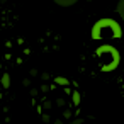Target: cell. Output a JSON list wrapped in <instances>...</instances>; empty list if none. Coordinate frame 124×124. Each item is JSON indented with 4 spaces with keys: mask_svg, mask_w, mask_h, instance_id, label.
I'll return each mask as SVG.
<instances>
[{
    "mask_svg": "<svg viewBox=\"0 0 124 124\" xmlns=\"http://www.w3.org/2000/svg\"><path fill=\"white\" fill-rule=\"evenodd\" d=\"M0 70H2V63H0Z\"/></svg>",
    "mask_w": 124,
    "mask_h": 124,
    "instance_id": "obj_18",
    "label": "cell"
},
{
    "mask_svg": "<svg viewBox=\"0 0 124 124\" xmlns=\"http://www.w3.org/2000/svg\"><path fill=\"white\" fill-rule=\"evenodd\" d=\"M53 124H63V122H61V121H60V119H56V121H54V122H53Z\"/></svg>",
    "mask_w": 124,
    "mask_h": 124,
    "instance_id": "obj_17",
    "label": "cell"
},
{
    "mask_svg": "<svg viewBox=\"0 0 124 124\" xmlns=\"http://www.w3.org/2000/svg\"><path fill=\"white\" fill-rule=\"evenodd\" d=\"M95 56L99 60V66H100L102 71H114L119 66V63H121L119 51L114 46H110V44L99 46L97 51H95Z\"/></svg>",
    "mask_w": 124,
    "mask_h": 124,
    "instance_id": "obj_2",
    "label": "cell"
},
{
    "mask_svg": "<svg viewBox=\"0 0 124 124\" xmlns=\"http://www.w3.org/2000/svg\"><path fill=\"white\" fill-rule=\"evenodd\" d=\"M71 102H73L75 107H80L82 97H80V92H78V90H73V92H71Z\"/></svg>",
    "mask_w": 124,
    "mask_h": 124,
    "instance_id": "obj_6",
    "label": "cell"
},
{
    "mask_svg": "<svg viewBox=\"0 0 124 124\" xmlns=\"http://www.w3.org/2000/svg\"><path fill=\"white\" fill-rule=\"evenodd\" d=\"M63 117H65V119H71V117H73V112L66 109V110H63Z\"/></svg>",
    "mask_w": 124,
    "mask_h": 124,
    "instance_id": "obj_8",
    "label": "cell"
},
{
    "mask_svg": "<svg viewBox=\"0 0 124 124\" xmlns=\"http://www.w3.org/2000/svg\"><path fill=\"white\" fill-rule=\"evenodd\" d=\"M29 75H31V77H38V75H39L38 68H31V70H29Z\"/></svg>",
    "mask_w": 124,
    "mask_h": 124,
    "instance_id": "obj_11",
    "label": "cell"
},
{
    "mask_svg": "<svg viewBox=\"0 0 124 124\" xmlns=\"http://www.w3.org/2000/svg\"><path fill=\"white\" fill-rule=\"evenodd\" d=\"M41 78H43V80H49V73H48V71L41 73Z\"/></svg>",
    "mask_w": 124,
    "mask_h": 124,
    "instance_id": "obj_15",
    "label": "cell"
},
{
    "mask_svg": "<svg viewBox=\"0 0 124 124\" xmlns=\"http://www.w3.org/2000/svg\"><path fill=\"white\" fill-rule=\"evenodd\" d=\"M53 83H56V85H60V87H68V85H70V80H68L66 77L58 75V77L53 78Z\"/></svg>",
    "mask_w": 124,
    "mask_h": 124,
    "instance_id": "obj_3",
    "label": "cell"
},
{
    "mask_svg": "<svg viewBox=\"0 0 124 124\" xmlns=\"http://www.w3.org/2000/svg\"><path fill=\"white\" fill-rule=\"evenodd\" d=\"M70 124H75V122H70Z\"/></svg>",
    "mask_w": 124,
    "mask_h": 124,
    "instance_id": "obj_20",
    "label": "cell"
},
{
    "mask_svg": "<svg viewBox=\"0 0 124 124\" xmlns=\"http://www.w3.org/2000/svg\"><path fill=\"white\" fill-rule=\"evenodd\" d=\"M56 105H58V107H63V105H65V99H63V97H58V99H56Z\"/></svg>",
    "mask_w": 124,
    "mask_h": 124,
    "instance_id": "obj_9",
    "label": "cell"
},
{
    "mask_svg": "<svg viewBox=\"0 0 124 124\" xmlns=\"http://www.w3.org/2000/svg\"><path fill=\"white\" fill-rule=\"evenodd\" d=\"M22 83H24V87H31V78H24Z\"/></svg>",
    "mask_w": 124,
    "mask_h": 124,
    "instance_id": "obj_13",
    "label": "cell"
},
{
    "mask_svg": "<svg viewBox=\"0 0 124 124\" xmlns=\"http://www.w3.org/2000/svg\"><path fill=\"white\" fill-rule=\"evenodd\" d=\"M92 39L95 41H105V39H121L122 38V29L121 24L114 19H99L90 31Z\"/></svg>",
    "mask_w": 124,
    "mask_h": 124,
    "instance_id": "obj_1",
    "label": "cell"
},
{
    "mask_svg": "<svg viewBox=\"0 0 124 124\" xmlns=\"http://www.w3.org/2000/svg\"><path fill=\"white\" fill-rule=\"evenodd\" d=\"M0 85H2L4 88H10L12 80H10V75H9V73H4L2 77H0Z\"/></svg>",
    "mask_w": 124,
    "mask_h": 124,
    "instance_id": "obj_4",
    "label": "cell"
},
{
    "mask_svg": "<svg viewBox=\"0 0 124 124\" xmlns=\"http://www.w3.org/2000/svg\"><path fill=\"white\" fill-rule=\"evenodd\" d=\"M49 88H51V87H49V85H46V83H43V85H41V92H48Z\"/></svg>",
    "mask_w": 124,
    "mask_h": 124,
    "instance_id": "obj_14",
    "label": "cell"
},
{
    "mask_svg": "<svg viewBox=\"0 0 124 124\" xmlns=\"http://www.w3.org/2000/svg\"><path fill=\"white\" fill-rule=\"evenodd\" d=\"M31 95H38V88H31Z\"/></svg>",
    "mask_w": 124,
    "mask_h": 124,
    "instance_id": "obj_16",
    "label": "cell"
},
{
    "mask_svg": "<svg viewBox=\"0 0 124 124\" xmlns=\"http://www.w3.org/2000/svg\"><path fill=\"white\" fill-rule=\"evenodd\" d=\"M116 12H117V16L124 21V0H119V2H117V5H116Z\"/></svg>",
    "mask_w": 124,
    "mask_h": 124,
    "instance_id": "obj_7",
    "label": "cell"
},
{
    "mask_svg": "<svg viewBox=\"0 0 124 124\" xmlns=\"http://www.w3.org/2000/svg\"><path fill=\"white\" fill-rule=\"evenodd\" d=\"M2 97H4V95H2V93H0V99H2Z\"/></svg>",
    "mask_w": 124,
    "mask_h": 124,
    "instance_id": "obj_19",
    "label": "cell"
},
{
    "mask_svg": "<svg viewBox=\"0 0 124 124\" xmlns=\"http://www.w3.org/2000/svg\"><path fill=\"white\" fill-rule=\"evenodd\" d=\"M58 7H73L78 0H53Z\"/></svg>",
    "mask_w": 124,
    "mask_h": 124,
    "instance_id": "obj_5",
    "label": "cell"
},
{
    "mask_svg": "<svg viewBox=\"0 0 124 124\" xmlns=\"http://www.w3.org/2000/svg\"><path fill=\"white\" fill-rule=\"evenodd\" d=\"M41 121H43V122H49V121H51L49 114H43V116H41Z\"/></svg>",
    "mask_w": 124,
    "mask_h": 124,
    "instance_id": "obj_12",
    "label": "cell"
},
{
    "mask_svg": "<svg viewBox=\"0 0 124 124\" xmlns=\"http://www.w3.org/2000/svg\"><path fill=\"white\" fill-rule=\"evenodd\" d=\"M43 107H44V109H46V110H49V109H51V107H53V102H51V100H46V102H44V104H43Z\"/></svg>",
    "mask_w": 124,
    "mask_h": 124,
    "instance_id": "obj_10",
    "label": "cell"
}]
</instances>
